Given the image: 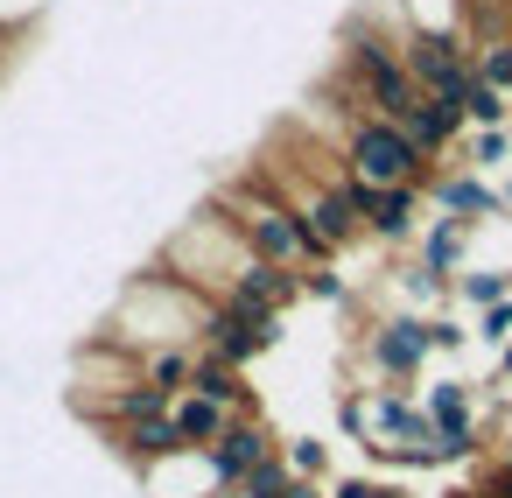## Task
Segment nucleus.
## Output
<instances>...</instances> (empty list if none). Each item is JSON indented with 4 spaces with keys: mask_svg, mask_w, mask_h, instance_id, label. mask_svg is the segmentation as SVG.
<instances>
[{
    "mask_svg": "<svg viewBox=\"0 0 512 498\" xmlns=\"http://www.w3.org/2000/svg\"><path fill=\"white\" fill-rule=\"evenodd\" d=\"M211 295H197L190 281H176L162 260L134 267L120 281V302L106 316V337L127 344V351H155V344H204V323H211Z\"/></svg>",
    "mask_w": 512,
    "mask_h": 498,
    "instance_id": "1",
    "label": "nucleus"
},
{
    "mask_svg": "<svg viewBox=\"0 0 512 498\" xmlns=\"http://www.w3.org/2000/svg\"><path fill=\"white\" fill-rule=\"evenodd\" d=\"M218 211L239 225V239H246L253 260H274V267H323L330 260V239L288 197H274L260 176H239L232 190H218Z\"/></svg>",
    "mask_w": 512,
    "mask_h": 498,
    "instance_id": "2",
    "label": "nucleus"
},
{
    "mask_svg": "<svg viewBox=\"0 0 512 498\" xmlns=\"http://www.w3.org/2000/svg\"><path fill=\"white\" fill-rule=\"evenodd\" d=\"M176 281H190L197 295H211V302H225V288H232V274H239V260H246V239H239V225L218 211V197L211 204H197V218H183L169 239H162V253H155Z\"/></svg>",
    "mask_w": 512,
    "mask_h": 498,
    "instance_id": "3",
    "label": "nucleus"
},
{
    "mask_svg": "<svg viewBox=\"0 0 512 498\" xmlns=\"http://www.w3.org/2000/svg\"><path fill=\"white\" fill-rule=\"evenodd\" d=\"M435 358V344H428V316H414V309H393V316H379V323H365L358 330V379L365 386H414L421 379V365Z\"/></svg>",
    "mask_w": 512,
    "mask_h": 498,
    "instance_id": "4",
    "label": "nucleus"
},
{
    "mask_svg": "<svg viewBox=\"0 0 512 498\" xmlns=\"http://www.w3.org/2000/svg\"><path fill=\"white\" fill-rule=\"evenodd\" d=\"M344 169L358 176V183H428L435 176V162L393 127V120H379V113H365L358 127H351V141H344Z\"/></svg>",
    "mask_w": 512,
    "mask_h": 498,
    "instance_id": "5",
    "label": "nucleus"
},
{
    "mask_svg": "<svg viewBox=\"0 0 512 498\" xmlns=\"http://www.w3.org/2000/svg\"><path fill=\"white\" fill-rule=\"evenodd\" d=\"M358 211H365V239L386 246V253H407L421 218H428V197L414 183H358Z\"/></svg>",
    "mask_w": 512,
    "mask_h": 498,
    "instance_id": "6",
    "label": "nucleus"
},
{
    "mask_svg": "<svg viewBox=\"0 0 512 498\" xmlns=\"http://www.w3.org/2000/svg\"><path fill=\"white\" fill-rule=\"evenodd\" d=\"M281 344V316H246V309H232V302H218L211 309V323H204V351L211 358H225V365H253V358H267Z\"/></svg>",
    "mask_w": 512,
    "mask_h": 498,
    "instance_id": "7",
    "label": "nucleus"
},
{
    "mask_svg": "<svg viewBox=\"0 0 512 498\" xmlns=\"http://www.w3.org/2000/svg\"><path fill=\"white\" fill-rule=\"evenodd\" d=\"M421 197H428V211H442V218H456V225H498L505 211H498V190L477 176V169H435L428 183H421Z\"/></svg>",
    "mask_w": 512,
    "mask_h": 498,
    "instance_id": "8",
    "label": "nucleus"
},
{
    "mask_svg": "<svg viewBox=\"0 0 512 498\" xmlns=\"http://www.w3.org/2000/svg\"><path fill=\"white\" fill-rule=\"evenodd\" d=\"M134 484H141V498H218V491H225L211 449H176V456L134 470Z\"/></svg>",
    "mask_w": 512,
    "mask_h": 498,
    "instance_id": "9",
    "label": "nucleus"
},
{
    "mask_svg": "<svg viewBox=\"0 0 512 498\" xmlns=\"http://www.w3.org/2000/svg\"><path fill=\"white\" fill-rule=\"evenodd\" d=\"M225 302L232 309H246V316H281V309H295L302 302V281H295V267H274V260H239V274H232V288H225Z\"/></svg>",
    "mask_w": 512,
    "mask_h": 498,
    "instance_id": "10",
    "label": "nucleus"
},
{
    "mask_svg": "<svg viewBox=\"0 0 512 498\" xmlns=\"http://www.w3.org/2000/svg\"><path fill=\"white\" fill-rule=\"evenodd\" d=\"M267 456H281V435L260 421V414H239L218 442H211V463H218V477H225V491H239Z\"/></svg>",
    "mask_w": 512,
    "mask_h": 498,
    "instance_id": "11",
    "label": "nucleus"
},
{
    "mask_svg": "<svg viewBox=\"0 0 512 498\" xmlns=\"http://www.w3.org/2000/svg\"><path fill=\"white\" fill-rule=\"evenodd\" d=\"M477 232H484V225H477ZM477 232H470V225H456V218H442V211H428V218H421V232H414V260H421L428 274L456 281V274L470 267V246H477Z\"/></svg>",
    "mask_w": 512,
    "mask_h": 498,
    "instance_id": "12",
    "label": "nucleus"
},
{
    "mask_svg": "<svg viewBox=\"0 0 512 498\" xmlns=\"http://www.w3.org/2000/svg\"><path fill=\"white\" fill-rule=\"evenodd\" d=\"M393 127H400V134H407V141H414L428 162H435V155H449V148L463 141V113H456L449 99H428V92H421V99H414V106H407Z\"/></svg>",
    "mask_w": 512,
    "mask_h": 498,
    "instance_id": "13",
    "label": "nucleus"
},
{
    "mask_svg": "<svg viewBox=\"0 0 512 498\" xmlns=\"http://www.w3.org/2000/svg\"><path fill=\"white\" fill-rule=\"evenodd\" d=\"M169 421H176V435H183L190 449H211V442H218L239 414H232V407H218V400H204V393H176Z\"/></svg>",
    "mask_w": 512,
    "mask_h": 498,
    "instance_id": "14",
    "label": "nucleus"
},
{
    "mask_svg": "<svg viewBox=\"0 0 512 498\" xmlns=\"http://www.w3.org/2000/svg\"><path fill=\"white\" fill-rule=\"evenodd\" d=\"M190 393H204V400H218V407H232V414H253V393H246V372H239V365H225V358H211V351H197V372H190Z\"/></svg>",
    "mask_w": 512,
    "mask_h": 498,
    "instance_id": "15",
    "label": "nucleus"
},
{
    "mask_svg": "<svg viewBox=\"0 0 512 498\" xmlns=\"http://www.w3.org/2000/svg\"><path fill=\"white\" fill-rule=\"evenodd\" d=\"M190 372H197V344H155V351H141V379L162 386V393H190Z\"/></svg>",
    "mask_w": 512,
    "mask_h": 498,
    "instance_id": "16",
    "label": "nucleus"
},
{
    "mask_svg": "<svg viewBox=\"0 0 512 498\" xmlns=\"http://www.w3.org/2000/svg\"><path fill=\"white\" fill-rule=\"evenodd\" d=\"M456 169H512V127H463V155Z\"/></svg>",
    "mask_w": 512,
    "mask_h": 498,
    "instance_id": "17",
    "label": "nucleus"
},
{
    "mask_svg": "<svg viewBox=\"0 0 512 498\" xmlns=\"http://www.w3.org/2000/svg\"><path fill=\"white\" fill-rule=\"evenodd\" d=\"M505 295H512V267H463L449 281V302H463V309H491Z\"/></svg>",
    "mask_w": 512,
    "mask_h": 498,
    "instance_id": "18",
    "label": "nucleus"
},
{
    "mask_svg": "<svg viewBox=\"0 0 512 498\" xmlns=\"http://www.w3.org/2000/svg\"><path fill=\"white\" fill-rule=\"evenodd\" d=\"M456 106H463V127H512V99L498 85H484V78H470Z\"/></svg>",
    "mask_w": 512,
    "mask_h": 498,
    "instance_id": "19",
    "label": "nucleus"
},
{
    "mask_svg": "<svg viewBox=\"0 0 512 498\" xmlns=\"http://www.w3.org/2000/svg\"><path fill=\"white\" fill-rule=\"evenodd\" d=\"M470 64H477L484 85H498V92L512 99V29H505V36H484V43L470 50Z\"/></svg>",
    "mask_w": 512,
    "mask_h": 498,
    "instance_id": "20",
    "label": "nucleus"
},
{
    "mask_svg": "<svg viewBox=\"0 0 512 498\" xmlns=\"http://www.w3.org/2000/svg\"><path fill=\"white\" fill-rule=\"evenodd\" d=\"M281 456H288V470H295V477H323V470H330V449H323V435H295Z\"/></svg>",
    "mask_w": 512,
    "mask_h": 498,
    "instance_id": "21",
    "label": "nucleus"
},
{
    "mask_svg": "<svg viewBox=\"0 0 512 498\" xmlns=\"http://www.w3.org/2000/svg\"><path fill=\"white\" fill-rule=\"evenodd\" d=\"M477 316H484V330H477L484 344H512V295L491 302V309H477Z\"/></svg>",
    "mask_w": 512,
    "mask_h": 498,
    "instance_id": "22",
    "label": "nucleus"
},
{
    "mask_svg": "<svg viewBox=\"0 0 512 498\" xmlns=\"http://www.w3.org/2000/svg\"><path fill=\"white\" fill-rule=\"evenodd\" d=\"M428 344H435V351H463V330H456V316H428Z\"/></svg>",
    "mask_w": 512,
    "mask_h": 498,
    "instance_id": "23",
    "label": "nucleus"
},
{
    "mask_svg": "<svg viewBox=\"0 0 512 498\" xmlns=\"http://www.w3.org/2000/svg\"><path fill=\"white\" fill-rule=\"evenodd\" d=\"M491 498H512V463H484V477H477Z\"/></svg>",
    "mask_w": 512,
    "mask_h": 498,
    "instance_id": "24",
    "label": "nucleus"
},
{
    "mask_svg": "<svg viewBox=\"0 0 512 498\" xmlns=\"http://www.w3.org/2000/svg\"><path fill=\"white\" fill-rule=\"evenodd\" d=\"M442 498H491V491H484V484H449Z\"/></svg>",
    "mask_w": 512,
    "mask_h": 498,
    "instance_id": "25",
    "label": "nucleus"
},
{
    "mask_svg": "<svg viewBox=\"0 0 512 498\" xmlns=\"http://www.w3.org/2000/svg\"><path fill=\"white\" fill-rule=\"evenodd\" d=\"M498 211H505V218H512V176H505V183H498Z\"/></svg>",
    "mask_w": 512,
    "mask_h": 498,
    "instance_id": "26",
    "label": "nucleus"
},
{
    "mask_svg": "<svg viewBox=\"0 0 512 498\" xmlns=\"http://www.w3.org/2000/svg\"><path fill=\"white\" fill-rule=\"evenodd\" d=\"M372 498H407V491L400 484H372Z\"/></svg>",
    "mask_w": 512,
    "mask_h": 498,
    "instance_id": "27",
    "label": "nucleus"
}]
</instances>
